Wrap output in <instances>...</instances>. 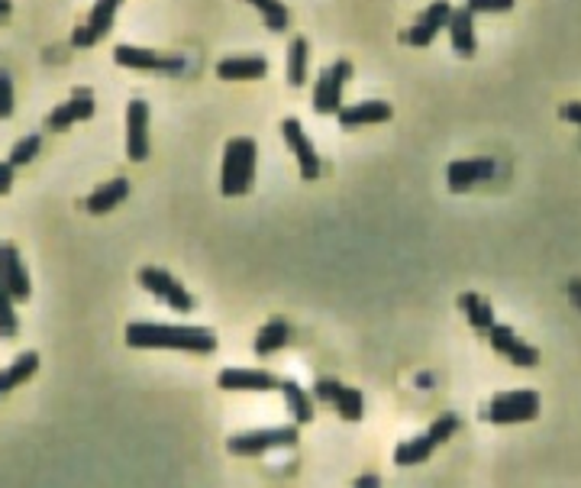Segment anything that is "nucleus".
Masks as SVG:
<instances>
[{"mask_svg":"<svg viewBox=\"0 0 581 488\" xmlns=\"http://www.w3.org/2000/svg\"><path fill=\"white\" fill-rule=\"evenodd\" d=\"M126 343L133 350H181L207 356L217 350L214 330L207 327H184V324H130Z\"/></svg>","mask_w":581,"mask_h":488,"instance_id":"f257e3e1","label":"nucleus"},{"mask_svg":"<svg viewBox=\"0 0 581 488\" xmlns=\"http://www.w3.org/2000/svg\"><path fill=\"white\" fill-rule=\"evenodd\" d=\"M255 162H259V146L249 136H236L223 149V172H220V191L223 198H239L249 194L255 185Z\"/></svg>","mask_w":581,"mask_h":488,"instance_id":"f03ea898","label":"nucleus"},{"mask_svg":"<svg viewBox=\"0 0 581 488\" xmlns=\"http://www.w3.org/2000/svg\"><path fill=\"white\" fill-rule=\"evenodd\" d=\"M540 414V395L533 388H517V392H504L491 401L488 421L491 424H523Z\"/></svg>","mask_w":581,"mask_h":488,"instance_id":"7ed1b4c3","label":"nucleus"},{"mask_svg":"<svg viewBox=\"0 0 581 488\" xmlns=\"http://www.w3.org/2000/svg\"><path fill=\"white\" fill-rule=\"evenodd\" d=\"M297 443V427H268V430H252V434L230 437L226 450L236 456H262L268 450H281V446Z\"/></svg>","mask_w":581,"mask_h":488,"instance_id":"20e7f679","label":"nucleus"},{"mask_svg":"<svg viewBox=\"0 0 581 488\" xmlns=\"http://www.w3.org/2000/svg\"><path fill=\"white\" fill-rule=\"evenodd\" d=\"M139 285H143L146 291H152V295L159 298V301H165L168 308H175L181 314L194 311V298L188 295V288H184L172 272L146 266L143 272H139Z\"/></svg>","mask_w":581,"mask_h":488,"instance_id":"39448f33","label":"nucleus"},{"mask_svg":"<svg viewBox=\"0 0 581 488\" xmlns=\"http://www.w3.org/2000/svg\"><path fill=\"white\" fill-rule=\"evenodd\" d=\"M349 78H352V65L346 59H339L333 68H327V72L317 78V88H314L317 114H339V107H343V88Z\"/></svg>","mask_w":581,"mask_h":488,"instance_id":"423d86ee","label":"nucleus"},{"mask_svg":"<svg viewBox=\"0 0 581 488\" xmlns=\"http://www.w3.org/2000/svg\"><path fill=\"white\" fill-rule=\"evenodd\" d=\"M126 156L130 162L149 159V104L143 97L126 104Z\"/></svg>","mask_w":581,"mask_h":488,"instance_id":"0eeeda50","label":"nucleus"},{"mask_svg":"<svg viewBox=\"0 0 581 488\" xmlns=\"http://www.w3.org/2000/svg\"><path fill=\"white\" fill-rule=\"evenodd\" d=\"M314 398L317 401H330L333 408H336V414L343 417V421H352V424L362 421V414H365V398H362V392H359V388L343 385V382H333V379L317 382Z\"/></svg>","mask_w":581,"mask_h":488,"instance_id":"6e6552de","label":"nucleus"},{"mask_svg":"<svg viewBox=\"0 0 581 488\" xmlns=\"http://www.w3.org/2000/svg\"><path fill=\"white\" fill-rule=\"evenodd\" d=\"M113 59L123 68H136V72H172L178 75L184 68V59H168V55L155 52V49H143V46H117L113 49Z\"/></svg>","mask_w":581,"mask_h":488,"instance_id":"1a4fd4ad","label":"nucleus"},{"mask_svg":"<svg viewBox=\"0 0 581 488\" xmlns=\"http://www.w3.org/2000/svg\"><path fill=\"white\" fill-rule=\"evenodd\" d=\"M120 4H123V0H94L88 23L78 26V30L72 33V43L78 49H88L94 43H101V39L113 30V20H117Z\"/></svg>","mask_w":581,"mask_h":488,"instance_id":"9d476101","label":"nucleus"},{"mask_svg":"<svg viewBox=\"0 0 581 488\" xmlns=\"http://www.w3.org/2000/svg\"><path fill=\"white\" fill-rule=\"evenodd\" d=\"M0 285L7 288V295L13 301H30V295H33L30 275H26L20 249L13 243H0Z\"/></svg>","mask_w":581,"mask_h":488,"instance_id":"9b49d317","label":"nucleus"},{"mask_svg":"<svg viewBox=\"0 0 581 488\" xmlns=\"http://www.w3.org/2000/svg\"><path fill=\"white\" fill-rule=\"evenodd\" d=\"M449 17H452L449 0H433V4L417 17V23L404 33V43L407 46H430L433 39L439 36V30L449 26Z\"/></svg>","mask_w":581,"mask_h":488,"instance_id":"f8f14e48","label":"nucleus"},{"mask_svg":"<svg viewBox=\"0 0 581 488\" xmlns=\"http://www.w3.org/2000/svg\"><path fill=\"white\" fill-rule=\"evenodd\" d=\"M217 385L223 392H275L281 388V379L265 369H223Z\"/></svg>","mask_w":581,"mask_h":488,"instance_id":"ddd939ff","label":"nucleus"},{"mask_svg":"<svg viewBox=\"0 0 581 488\" xmlns=\"http://www.w3.org/2000/svg\"><path fill=\"white\" fill-rule=\"evenodd\" d=\"M281 133H285V143H288V149L294 152L297 165H301V175H304L307 181H314V178L320 175V156H317L314 143L307 139L304 127H301V123H297L294 117H288L285 123H281Z\"/></svg>","mask_w":581,"mask_h":488,"instance_id":"4468645a","label":"nucleus"},{"mask_svg":"<svg viewBox=\"0 0 581 488\" xmlns=\"http://www.w3.org/2000/svg\"><path fill=\"white\" fill-rule=\"evenodd\" d=\"M91 117H94V94L88 88H78L65 104H59L49 114V130L65 133L68 127H75V123L91 120Z\"/></svg>","mask_w":581,"mask_h":488,"instance_id":"2eb2a0df","label":"nucleus"},{"mask_svg":"<svg viewBox=\"0 0 581 488\" xmlns=\"http://www.w3.org/2000/svg\"><path fill=\"white\" fill-rule=\"evenodd\" d=\"M494 172H498V162L494 159H456V162H449L446 181L452 191H469L478 181L494 178Z\"/></svg>","mask_w":581,"mask_h":488,"instance_id":"dca6fc26","label":"nucleus"},{"mask_svg":"<svg viewBox=\"0 0 581 488\" xmlns=\"http://www.w3.org/2000/svg\"><path fill=\"white\" fill-rule=\"evenodd\" d=\"M268 75V59L262 55H230V59L217 62L220 81H255Z\"/></svg>","mask_w":581,"mask_h":488,"instance_id":"f3484780","label":"nucleus"},{"mask_svg":"<svg viewBox=\"0 0 581 488\" xmlns=\"http://www.w3.org/2000/svg\"><path fill=\"white\" fill-rule=\"evenodd\" d=\"M336 117L346 130H356L365 127V123H388L394 117V107L388 101H362L352 107H339Z\"/></svg>","mask_w":581,"mask_h":488,"instance_id":"a211bd4d","label":"nucleus"},{"mask_svg":"<svg viewBox=\"0 0 581 488\" xmlns=\"http://www.w3.org/2000/svg\"><path fill=\"white\" fill-rule=\"evenodd\" d=\"M126 194H130V181H126V178H110V181H104L101 188H94V191L88 194V201H84V207H88V214L104 217V214H110L117 204L126 201Z\"/></svg>","mask_w":581,"mask_h":488,"instance_id":"6ab92c4d","label":"nucleus"},{"mask_svg":"<svg viewBox=\"0 0 581 488\" xmlns=\"http://www.w3.org/2000/svg\"><path fill=\"white\" fill-rule=\"evenodd\" d=\"M449 39H452V49L465 59H472L475 49H478V39H475V13L472 10H452L449 17Z\"/></svg>","mask_w":581,"mask_h":488,"instance_id":"aec40b11","label":"nucleus"},{"mask_svg":"<svg viewBox=\"0 0 581 488\" xmlns=\"http://www.w3.org/2000/svg\"><path fill=\"white\" fill-rule=\"evenodd\" d=\"M36 369H39V353L36 350L17 356V362H13L10 369H0V395L13 392V388L23 385V382H30L36 375Z\"/></svg>","mask_w":581,"mask_h":488,"instance_id":"412c9836","label":"nucleus"},{"mask_svg":"<svg viewBox=\"0 0 581 488\" xmlns=\"http://www.w3.org/2000/svg\"><path fill=\"white\" fill-rule=\"evenodd\" d=\"M288 340H291V324H288V320H272V324H265L259 330V337H255V353L272 356L278 350H285Z\"/></svg>","mask_w":581,"mask_h":488,"instance_id":"4be33fe9","label":"nucleus"},{"mask_svg":"<svg viewBox=\"0 0 581 488\" xmlns=\"http://www.w3.org/2000/svg\"><path fill=\"white\" fill-rule=\"evenodd\" d=\"M459 308L469 314V324L478 333H488L494 327V311H491V304L481 298V295H472V291H465V295L459 298Z\"/></svg>","mask_w":581,"mask_h":488,"instance_id":"5701e85b","label":"nucleus"},{"mask_svg":"<svg viewBox=\"0 0 581 488\" xmlns=\"http://www.w3.org/2000/svg\"><path fill=\"white\" fill-rule=\"evenodd\" d=\"M281 392H285V404L297 424H310L314 421V401L304 392L297 382H281Z\"/></svg>","mask_w":581,"mask_h":488,"instance_id":"b1692460","label":"nucleus"},{"mask_svg":"<svg viewBox=\"0 0 581 488\" xmlns=\"http://www.w3.org/2000/svg\"><path fill=\"white\" fill-rule=\"evenodd\" d=\"M433 450H436V443L430 440V434H423V437H414V440L401 443L398 450H394V463H398V466L427 463V459L433 456Z\"/></svg>","mask_w":581,"mask_h":488,"instance_id":"393cba45","label":"nucleus"},{"mask_svg":"<svg viewBox=\"0 0 581 488\" xmlns=\"http://www.w3.org/2000/svg\"><path fill=\"white\" fill-rule=\"evenodd\" d=\"M307 55H310V46L304 36H294L291 46H288V81L294 88H301L307 81Z\"/></svg>","mask_w":581,"mask_h":488,"instance_id":"a878e982","label":"nucleus"},{"mask_svg":"<svg viewBox=\"0 0 581 488\" xmlns=\"http://www.w3.org/2000/svg\"><path fill=\"white\" fill-rule=\"evenodd\" d=\"M249 4L262 13V20H265V26H268L272 33H285V30H288L291 13H288L285 4H281V0H249Z\"/></svg>","mask_w":581,"mask_h":488,"instance_id":"bb28decb","label":"nucleus"},{"mask_svg":"<svg viewBox=\"0 0 581 488\" xmlns=\"http://www.w3.org/2000/svg\"><path fill=\"white\" fill-rule=\"evenodd\" d=\"M488 340H491V346L498 350L501 356H510L520 346V340H517V333L510 330L507 324H494L491 330H488Z\"/></svg>","mask_w":581,"mask_h":488,"instance_id":"cd10ccee","label":"nucleus"},{"mask_svg":"<svg viewBox=\"0 0 581 488\" xmlns=\"http://www.w3.org/2000/svg\"><path fill=\"white\" fill-rule=\"evenodd\" d=\"M0 337H17V311L4 285H0Z\"/></svg>","mask_w":581,"mask_h":488,"instance_id":"c85d7f7f","label":"nucleus"},{"mask_svg":"<svg viewBox=\"0 0 581 488\" xmlns=\"http://www.w3.org/2000/svg\"><path fill=\"white\" fill-rule=\"evenodd\" d=\"M39 143H42L39 136H23L20 143L13 146V152H10V165H13V169H17V165L33 162V159H36V152H39Z\"/></svg>","mask_w":581,"mask_h":488,"instance_id":"c756f323","label":"nucleus"},{"mask_svg":"<svg viewBox=\"0 0 581 488\" xmlns=\"http://www.w3.org/2000/svg\"><path fill=\"white\" fill-rule=\"evenodd\" d=\"M456 427H459V417H456V414H443V417H436L433 427L427 430V434H430V440H433L436 446H443L452 434H456Z\"/></svg>","mask_w":581,"mask_h":488,"instance_id":"7c9ffc66","label":"nucleus"},{"mask_svg":"<svg viewBox=\"0 0 581 488\" xmlns=\"http://www.w3.org/2000/svg\"><path fill=\"white\" fill-rule=\"evenodd\" d=\"M514 0H465V10L472 13H507Z\"/></svg>","mask_w":581,"mask_h":488,"instance_id":"2f4dec72","label":"nucleus"},{"mask_svg":"<svg viewBox=\"0 0 581 488\" xmlns=\"http://www.w3.org/2000/svg\"><path fill=\"white\" fill-rule=\"evenodd\" d=\"M10 114H13V81L0 68V120H7Z\"/></svg>","mask_w":581,"mask_h":488,"instance_id":"473e14b6","label":"nucleus"},{"mask_svg":"<svg viewBox=\"0 0 581 488\" xmlns=\"http://www.w3.org/2000/svg\"><path fill=\"white\" fill-rule=\"evenodd\" d=\"M507 359H510V362H514V366H523V369H530V366H536V362H540V350H533V346H530V343H523V340H520V346H517V350H514V353H510Z\"/></svg>","mask_w":581,"mask_h":488,"instance_id":"72a5a7b5","label":"nucleus"},{"mask_svg":"<svg viewBox=\"0 0 581 488\" xmlns=\"http://www.w3.org/2000/svg\"><path fill=\"white\" fill-rule=\"evenodd\" d=\"M13 185V165L10 162H0V194H7Z\"/></svg>","mask_w":581,"mask_h":488,"instance_id":"f704fd0d","label":"nucleus"},{"mask_svg":"<svg viewBox=\"0 0 581 488\" xmlns=\"http://www.w3.org/2000/svg\"><path fill=\"white\" fill-rule=\"evenodd\" d=\"M562 120H569V123H578V127H581V101H572V104H565V107H562Z\"/></svg>","mask_w":581,"mask_h":488,"instance_id":"c9c22d12","label":"nucleus"},{"mask_svg":"<svg viewBox=\"0 0 581 488\" xmlns=\"http://www.w3.org/2000/svg\"><path fill=\"white\" fill-rule=\"evenodd\" d=\"M356 488H381V482H378V476H359Z\"/></svg>","mask_w":581,"mask_h":488,"instance_id":"e433bc0d","label":"nucleus"},{"mask_svg":"<svg viewBox=\"0 0 581 488\" xmlns=\"http://www.w3.org/2000/svg\"><path fill=\"white\" fill-rule=\"evenodd\" d=\"M10 10H13L10 0H0V17H10Z\"/></svg>","mask_w":581,"mask_h":488,"instance_id":"4c0bfd02","label":"nucleus"}]
</instances>
